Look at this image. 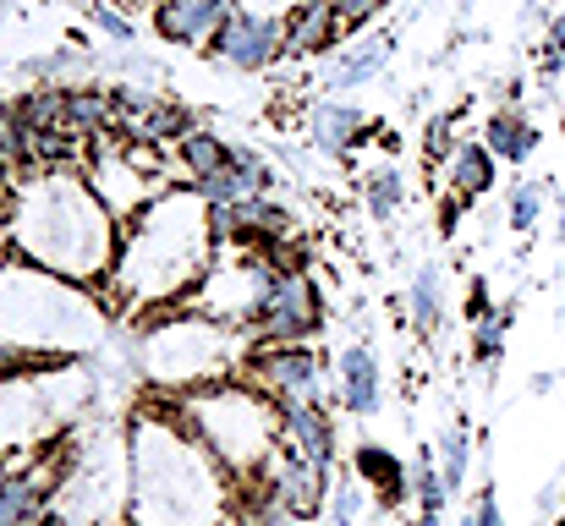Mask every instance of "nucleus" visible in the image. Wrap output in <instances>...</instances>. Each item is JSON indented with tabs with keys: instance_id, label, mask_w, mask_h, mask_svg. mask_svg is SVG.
<instances>
[{
	"instance_id": "1",
	"label": "nucleus",
	"mask_w": 565,
	"mask_h": 526,
	"mask_svg": "<svg viewBox=\"0 0 565 526\" xmlns=\"http://www.w3.org/2000/svg\"><path fill=\"white\" fill-rule=\"evenodd\" d=\"M110 219L116 214L99 203L83 171H33L11 203L6 247L44 275L88 280V275H105L110 264V247H116Z\"/></svg>"
},
{
	"instance_id": "2",
	"label": "nucleus",
	"mask_w": 565,
	"mask_h": 526,
	"mask_svg": "<svg viewBox=\"0 0 565 526\" xmlns=\"http://www.w3.org/2000/svg\"><path fill=\"white\" fill-rule=\"evenodd\" d=\"M214 219L198 192H160L143 214L127 219L116 253V297L121 302H166L192 291L214 264Z\"/></svg>"
},
{
	"instance_id": "3",
	"label": "nucleus",
	"mask_w": 565,
	"mask_h": 526,
	"mask_svg": "<svg viewBox=\"0 0 565 526\" xmlns=\"http://www.w3.org/2000/svg\"><path fill=\"white\" fill-rule=\"evenodd\" d=\"M177 428L138 422V522L149 526H214L225 511L220 477Z\"/></svg>"
},
{
	"instance_id": "4",
	"label": "nucleus",
	"mask_w": 565,
	"mask_h": 526,
	"mask_svg": "<svg viewBox=\"0 0 565 526\" xmlns=\"http://www.w3.org/2000/svg\"><path fill=\"white\" fill-rule=\"evenodd\" d=\"M192 439L225 472H264L280 450V406L264 389H203L182 400Z\"/></svg>"
},
{
	"instance_id": "5",
	"label": "nucleus",
	"mask_w": 565,
	"mask_h": 526,
	"mask_svg": "<svg viewBox=\"0 0 565 526\" xmlns=\"http://www.w3.org/2000/svg\"><path fill=\"white\" fill-rule=\"evenodd\" d=\"M242 356V341L236 330L203 319V313H188V319H171L149 335V351H143V367L149 378L160 384H198V378H214L225 373L231 362Z\"/></svg>"
},
{
	"instance_id": "6",
	"label": "nucleus",
	"mask_w": 565,
	"mask_h": 526,
	"mask_svg": "<svg viewBox=\"0 0 565 526\" xmlns=\"http://www.w3.org/2000/svg\"><path fill=\"white\" fill-rule=\"evenodd\" d=\"M275 264L269 258H236V264H209V275H203V291H198V308L192 313H203V319H214V324H225V330H242V324H258V308H264V297H269V286H275Z\"/></svg>"
},
{
	"instance_id": "7",
	"label": "nucleus",
	"mask_w": 565,
	"mask_h": 526,
	"mask_svg": "<svg viewBox=\"0 0 565 526\" xmlns=\"http://www.w3.org/2000/svg\"><path fill=\"white\" fill-rule=\"evenodd\" d=\"M209 55L236 66V72H264L286 55V22L280 17H258V11H231L220 22V33L209 39Z\"/></svg>"
},
{
	"instance_id": "8",
	"label": "nucleus",
	"mask_w": 565,
	"mask_h": 526,
	"mask_svg": "<svg viewBox=\"0 0 565 526\" xmlns=\"http://www.w3.org/2000/svg\"><path fill=\"white\" fill-rule=\"evenodd\" d=\"M319 330V286L302 269H280L264 308H258V335L275 346H297Z\"/></svg>"
},
{
	"instance_id": "9",
	"label": "nucleus",
	"mask_w": 565,
	"mask_h": 526,
	"mask_svg": "<svg viewBox=\"0 0 565 526\" xmlns=\"http://www.w3.org/2000/svg\"><path fill=\"white\" fill-rule=\"evenodd\" d=\"M247 362H253V378H258V389L275 400V406H286V400H319V356L302 346H275V341H264L258 351H247Z\"/></svg>"
},
{
	"instance_id": "10",
	"label": "nucleus",
	"mask_w": 565,
	"mask_h": 526,
	"mask_svg": "<svg viewBox=\"0 0 565 526\" xmlns=\"http://www.w3.org/2000/svg\"><path fill=\"white\" fill-rule=\"evenodd\" d=\"M116 99V132L132 143H182L192 132V116L171 99H154L149 88H110Z\"/></svg>"
},
{
	"instance_id": "11",
	"label": "nucleus",
	"mask_w": 565,
	"mask_h": 526,
	"mask_svg": "<svg viewBox=\"0 0 565 526\" xmlns=\"http://www.w3.org/2000/svg\"><path fill=\"white\" fill-rule=\"evenodd\" d=\"M264 494L308 522V516H319V505L330 494V472L313 466V461H302V455H291V450H275L269 466H264Z\"/></svg>"
},
{
	"instance_id": "12",
	"label": "nucleus",
	"mask_w": 565,
	"mask_h": 526,
	"mask_svg": "<svg viewBox=\"0 0 565 526\" xmlns=\"http://www.w3.org/2000/svg\"><path fill=\"white\" fill-rule=\"evenodd\" d=\"M280 450L313 461L330 472V455H335V422L319 400H286L280 406Z\"/></svg>"
},
{
	"instance_id": "13",
	"label": "nucleus",
	"mask_w": 565,
	"mask_h": 526,
	"mask_svg": "<svg viewBox=\"0 0 565 526\" xmlns=\"http://www.w3.org/2000/svg\"><path fill=\"white\" fill-rule=\"evenodd\" d=\"M231 11L236 0H154V28L171 44H198V39H214Z\"/></svg>"
},
{
	"instance_id": "14",
	"label": "nucleus",
	"mask_w": 565,
	"mask_h": 526,
	"mask_svg": "<svg viewBox=\"0 0 565 526\" xmlns=\"http://www.w3.org/2000/svg\"><path fill=\"white\" fill-rule=\"evenodd\" d=\"M341 33L347 28H341V17H335L330 0H302L286 17V55H324V50H335Z\"/></svg>"
},
{
	"instance_id": "15",
	"label": "nucleus",
	"mask_w": 565,
	"mask_h": 526,
	"mask_svg": "<svg viewBox=\"0 0 565 526\" xmlns=\"http://www.w3.org/2000/svg\"><path fill=\"white\" fill-rule=\"evenodd\" d=\"M66 132L77 143H94V138L116 132V99H110V88H66Z\"/></svg>"
},
{
	"instance_id": "16",
	"label": "nucleus",
	"mask_w": 565,
	"mask_h": 526,
	"mask_svg": "<svg viewBox=\"0 0 565 526\" xmlns=\"http://www.w3.org/2000/svg\"><path fill=\"white\" fill-rule=\"evenodd\" d=\"M483 149H489L494 160H505V165H522V160L539 149V127H533L516 105H505V110L489 116V127H483Z\"/></svg>"
},
{
	"instance_id": "17",
	"label": "nucleus",
	"mask_w": 565,
	"mask_h": 526,
	"mask_svg": "<svg viewBox=\"0 0 565 526\" xmlns=\"http://www.w3.org/2000/svg\"><path fill=\"white\" fill-rule=\"evenodd\" d=\"M341 400L358 417H374L379 411V362L369 346H352L341 356Z\"/></svg>"
},
{
	"instance_id": "18",
	"label": "nucleus",
	"mask_w": 565,
	"mask_h": 526,
	"mask_svg": "<svg viewBox=\"0 0 565 526\" xmlns=\"http://www.w3.org/2000/svg\"><path fill=\"white\" fill-rule=\"evenodd\" d=\"M308 132H313V143H319L324 154H347V149L363 143V116H358L352 105H319V110L308 116Z\"/></svg>"
},
{
	"instance_id": "19",
	"label": "nucleus",
	"mask_w": 565,
	"mask_h": 526,
	"mask_svg": "<svg viewBox=\"0 0 565 526\" xmlns=\"http://www.w3.org/2000/svg\"><path fill=\"white\" fill-rule=\"evenodd\" d=\"M390 50H395V39H390V33H369V39L347 44V55L335 61V88H363L369 77L384 72Z\"/></svg>"
},
{
	"instance_id": "20",
	"label": "nucleus",
	"mask_w": 565,
	"mask_h": 526,
	"mask_svg": "<svg viewBox=\"0 0 565 526\" xmlns=\"http://www.w3.org/2000/svg\"><path fill=\"white\" fill-rule=\"evenodd\" d=\"M489 186H494V154L483 143H456V154H450V192H461L472 203Z\"/></svg>"
},
{
	"instance_id": "21",
	"label": "nucleus",
	"mask_w": 565,
	"mask_h": 526,
	"mask_svg": "<svg viewBox=\"0 0 565 526\" xmlns=\"http://www.w3.org/2000/svg\"><path fill=\"white\" fill-rule=\"evenodd\" d=\"M406 313H412V324L428 335V330H439V319H445V291H439V269L434 264H423L417 275H412V286H406Z\"/></svg>"
},
{
	"instance_id": "22",
	"label": "nucleus",
	"mask_w": 565,
	"mask_h": 526,
	"mask_svg": "<svg viewBox=\"0 0 565 526\" xmlns=\"http://www.w3.org/2000/svg\"><path fill=\"white\" fill-rule=\"evenodd\" d=\"M177 160H182L188 181H198V175H214L231 165V143H220L214 132H198V127H192L188 138L177 143Z\"/></svg>"
},
{
	"instance_id": "23",
	"label": "nucleus",
	"mask_w": 565,
	"mask_h": 526,
	"mask_svg": "<svg viewBox=\"0 0 565 526\" xmlns=\"http://www.w3.org/2000/svg\"><path fill=\"white\" fill-rule=\"evenodd\" d=\"M363 203H369V214H374V219H395V214L406 208V175L390 171V165L369 171L363 175Z\"/></svg>"
},
{
	"instance_id": "24",
	"label": "nucleus",
	"mask_w": 565,
	"mask_h": 526,
	"mask_svg": "<svg viewBox=\"0 0 565 526\" xmlns=\"http://www.w3.org/2000/svg\"><path fill=\"white\" fill-rule=\"evenodd\" d=\"M17 116L39 132H66V88H33L17 99Z\"/></svg>"
},
{
	"instance_id": "25",
	"label": "nucleus",
	"mask_w": 565,
	"mask_h": 526,
	"mask_svg": "<svg viewBox=\"0 0 565 526\" xmlns=\"http://www.w3.org/2000/svg\"><path fill=\"white\" fill-rule=\"evenodd\" d=\"M358 472H363V483H374L384 500H395V494H401V483H406L401 461H395L390 450H379V444H363V450H358Z\"/></svg>"
},
{
	"instance_id": "26",
	"label": "nucleus",
	"mask_w": 565,
	"mask_h": 526,
	"mask_svg": "<svg viewBox=\"0 0 565 526\" xmlns=\"http://www.w3.org/2000/svg\"><path fill=\"white\" fill-rule=\"evenodd\" d=\"M439 483H445V494H456L467 483V428L461 422L439 439Z\"/></svg>"
},
{
	"instance_id": "27",
	"label": "nucleus",
	"mask_w": 565,
	"mask_h": 526,
	"mask_svg": "<svg viewBox=\"0 0 565 526\" xmlns=\"http://www.w3.org/2000/svg\"><path fill=\"white\" fill-rule=\"evenodd\" d=\"M544 203H550V186L544 181H516L511 186V225L516 230H533L539 214H544Z\"/></svg>"
},
{
	"instance_id": "28",
	"label": "nucleus",
	"mask_w": 565,
	"mask_h": 526,
	"mask_svg": "<svg viewBox=\"0 0 565 526\" xmlns=\"http://www.w3.org/2000/svg\"><path fill=\"white\" fill-rule=\"evenodd\" d=\"M511 319H516V302H505L494 319H478V341H472V356H478V362H500V346H505Z\"/></svg>"
},
{
	"instance_id": "29",
	"label": "nucleus",
	"mask_w": 565,
	"mask_h": 526,
	"mask_svg": "<svg viewBox=\"0 0 565 526\" xmlns=\"http://www.w3.org/2000/svg\"><path fill=\"white\" fill-rule=\"evenodd\" d=\"M412 494H417V505H423L428 516H439V511H445V483H439L434 455H417V466H412Z\"/></svg>"
},
{
	"instance_id": "30",
	"label": "nucleus",
	"mask_w": 565,
	"mask_h": 526,
	"mask_svg": "<svg viewBox=\"0 0 565 526\" xmlns=\"http://www.w3.org/2000/svg\"><path fill=\"white\" fill-rule=\"evenodd\" d=\"M423 149H428V160H445V154H456V116H434V121H428V138H423Z\"/></svg>"
},
{
	"instance_id": "31",
	"label": "nucleus",
	"mask_w": 565,
	"mask_h": 526,
	"mask_svg": "<svg viewBox=\"0 0 565 526\" xmlns=\"http://www.w3.org/2000/svg\"><path fill=\"white\" fill-rule=\"evenodd\" d=\"M242 526H302V516H297V511H286V505H275V500L264 494V505L242 511Z\"/></svg>"
},
{
	"instance_id": "32",
	"label": "nucleus",
	"mask_w": 565,
	"mask_h": 526,
	"mask_svg": "<svg viewBox=\"0 0 565 526\" xmlns=\"http://www.w3.org/2000/svg\"><path fill=\"white\" fill-rule=\"evenodd\" d=\"M88 17H94V28H99V33H110L116 44H132V22H127V17H121L116 6L94 0V11H88Z\"/></svg>"
},
{
	"instance_id": "33",
	"label": "nucleus",
	"mask_w": 565,
	"mask_h": 526,
	"mask_svg": "<svg viewBox=\"0 0 565 526\" xmlns=\"http://www.w3.org/2000/svg\"><path fill=\"white\" fill-rule=\"evenodd\" d=\"M335 6V17H341V28H363L369 17L379 11V0H330Z\"/></svg>"
},
{
	"instance_id": "34",
	"label": "nucleus",
	"mask_w": 565,
	"mask_h": 526,
	"mask_svg": "<svg viewBox=\"0 0 565 526\" xmlns=\"http://www.w3.org/2000/svg\"><path fill=\"white\" fill-rule=\"evenodd\" d=\"M22 181H28V175H22V165H17L11 154H0V208H6V203H17Z\"/></svg>"
},
{
	"instance_id": "35",
	"label": "nucleus",
	"mask_w": 565,
	"mask_h": 526,
	"mask_svg": "<svg viewBox=\"0 0 565 526\" xmlns=\"http://www.w3.org/2000/svg\"><path fill=\"white\" fill-rule=\"evenodd\" d=\"M335 526H352L358 522V483H335Z\"/></svg>"
},
{
	"instance_id": "36",
	"label": "nucleus",
	"mask_w": 565,
	"mask_h": 526,
	"mask_svg": "<svg viewBox=\"0 0 565 526\" xmlns=\"http://www.w3.org/2000/svg\"><path fill=\"white\" fill-rule=\"evenodd\" d=\"M236 6H242V11H258V17H280V22H286V17H291V11H297L302 0H236Z\"/></svg>"
},
{
	"instance_id": "37",
	"label": "nucleus",
	"mask_w": 565,
	"mask_h": 526,
	"mask_svg": "<svg viewBox=\"0 0 565 526\" xmlns=\"http://www.w3.org/2000/svg\"><path fill=\"white\" fill-rule=\"evenodd\" d=\"M461 214H467V197H461V192H450V197H445V203H439V230H445V236H450V230H456V225H461Z\"/></svg>"
},
{
	"instance_id": "38",
	"label": "nucleus",
	"mask_w": 565,
	"mask_h": 526,
	"mask_svg": "<svg viewBox=\"0 0 565 526\" xmlns=\"http://www.w3.org/2000/svg\"><path fill=\"white\" fill-rule=\"evenodd\" d=\"M472 526H505V516H500V500H494V489H483V494H478V516H472Z\"/></svg>"
},
{
	"instance_id": "39",
	"label": "nucleus",
	"mask_w": 565,
	"mask_h": 526,
	"mask_svg": "<svg viewBox=\"0 0 565 526\" xmlns=\"http://www.w3.org/2000/svg\"><path fill=\"white\" fill-rule=\"evenodd\" d=\"M17 367H28V351L11 346V341L0 335V373H17Z\"/></svg>"
},
{
	"instance_id": "40",
	"label": "nucleus",
	"mask_w": 565,
	"mask_h": 526,
	"mask_svg": "<svg viewBox=\"0 0 565 526\" xmlns=\"http://www.w3.org/2000/svg\"><path fill=\"white\" fill-rule=\"evenodd\" d=\"M467 302H472V308H467L472 319H489V286H483V280H472V297H467Z\"/></svg>"
},
{
	"instance_id": "41",
	"label": "nucleus",
	"mask_w": 565,
	"mask_h": 526,
	"mask_svg": "<svg viewBox=\"0 0 565 526\" xmlns=\"http://www.w3.org/2000/svg\"><path fill=\"white\" fill-rule=\"evenodd\" d=\"M39 526H72V522H66V516H55V511H50V516H44V522H39Z\"/></svg>"
},
{
	"instance_id": "42",
	"label": "nucleus",
	"mask_w": 565,
	"mask_h": 526,
	"mask_svg": "<svg viewBox=\"0 0 565 526\" xmlns=\"http://www.w3.org/2000/svg\"><path fill=\"white\" fill-rule=\"evenodd\" d=\"M121 6H154V0H121Z\"/></svg>"
},
{
	"instance_id": "43",
	"label": "nucleus",
	"mask_w": 565,
	"mask_h": 526,
	"mask_svg": "<svg viewBox=\"0 0 565 526\" xmlns=\"http://www.w3.org/2000/svg\"><path fill=\"white\" fill-rule=\"evenodd\" d=\"M555 236H561V241H565V219H561V225H555Z\"/></svg>"
}]
</instances>
